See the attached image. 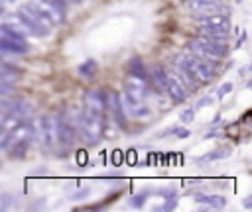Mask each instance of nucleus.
Instances as JSON below:
<instances>
[{"mask_svg": "<svg viewBox=\"0 0 252 212\" xmlns=\"http://www.w3.org/2000/svg\"><path fill=\"white\" fill-rule=\"evenodd\" d=\"M124 94L132 102H144L146 96L150 94V90H148V77H142V75H136V73H128L124 77Z\"/></svg>", "mask_w": 252, "mask_h": 212, "instance_id": "39448f33", "label": "nucleus"}, {"mask_svg": "<svg viewBox=\"0 0 252 212\" xmlns=\"http://www.w3.org/2000/svg\"><path fill=\"white\" fill-rule=\"evenodd\" d=\"M49 2H54L58 8H61L65 12V4H67V0H49Z\"/></svg>", "mask_w": 252, "mask_h": 212, "instance_id": "c9c22d12", "label": "nucleus"}, {"mask_svg": "<svg viewBox=\"0 0 252 212\" xmlns=\"http://www.w3.org/2000/svg\"><path fill=\"white\" fill-rule=\"evenodd\" d=\"M0 49H2V53H16V55L28 53L26 41H12V39H6V37L0 39Z\"/></svg>", "mask_w": 252, "mask_h": 212, "instance_id": "dca6fc26", "label": "nucleus"}, {"mask_svg": "<svg viewBox=\"0 0 252 212\" xmlns=\"http://www.w3.org/2000/svg\"><path fill=\"white\" fill-rule=\"evenodd\" d=\"M107 108H109V106H107V96L103 94V90L91 88V90L85 92V110L103 116Z\"/></svg>", "mask_w": 252, "mask_h": 212, "instance_id": "6e6552de", "label": "nucleus"}, {"mask_svg": "<svg viewBox=\"0 0 252 212\" xmlns=\"http://www.w3.org/2000/svg\"><path fill=\"white\" fill-rule=\"evenodd\" d=\"M213 104V98L211 96H203V98H199V102L195 104V108H203V106H209Z\"/></svg>", "mask_w": 252, "mask_h": 212, "instance_id": "7c9ffc66", "label": "nucleus"}, {"mask_svg": "<svg viewBox=\"0 0 252 212\" xmlns=\"http://www.w3.org/2000/svg\"><path fill=\"white\" fill-rule=\"evenodd\" d=\"M199 34H207L213 37H221V39H229V32L223 28H211V26H199Z\"/></svg>", "mask_w": 252, "mask_h": 212, "instance_id": "412c9836", "label": "nucleus"}, {"mask_svg": "<svg viewBox=\"0 0 252 212\" xmlns=\"http://www.w3.org/2000/svg\"><path fill=\"white\" fill-rule=\"evenodd\" d=\"M193 12H197V14H219L221 12V2L219 4H215V2H203V0H187L185 2Z\"/></svg>", "mask_w": 252, "mask_h": 212, "instance_id": "4468645a", "label": "nucleus"}, {"mask_svg": "<svg viewBox=\"0 0 252 212\" xmlns=\"http://www.w3.org/2000/svg\"><path fill=\"white\" fill-rule=\"evenodd\" d=\"M22 122H24V120H22L20 116L12 114V112L2 114V120H0V124H2V132H14Z\"/></svg>", "mask_w": 252, "mask_h": 212, "instance_id": "6ab92c4d", "label": "nucleus"}, {"mask_svg": "<svg viewBox=\"0 0 252 212\" xmlns=\"http://www.w3.org/2000/svg\"><path fill=\"white\" fill-rule=\"evenodd\" d=\"M231 90H233V83H223V85L219 87V90H217V98L223 100Z\"/></svg>", "mask_w": 252, "mask_h": 212, "instance_id": "393cba45", "label": "nucleus"}, {"mask_svg": "<svg viewBox=\"0 0 252 212\" xmlns=\"http://www.w3.org/2000/svg\"><path fill=\"white\" fill-rule=\"evenodd\" d=\"M242 206H244L246 210H252V194H248V196L242 200Z\"/></svg>", "mask_w": 252, "mask_h": 212, "instance_id": "f704fd0d", "label": "nucleus"}, {"mask_svg": "<svg viewBox=\"0 0 252 212\" xmlns=\"http://www.w3.org/2000/svg\"><path fill=\"white\" fill-rule=\"evenodd\" d=\"M174 136H175V138H189L191 132L185 130V128H174Z\"/></svg>", "mask_w": 252, "mask_h": 212, "instance_id": "2f4dec72", "label": "nucleus"}, {"mask_svg": "<svg viewBox=\"0 0 252 212\" xmlns=\"http://www.w3.org/2000/svg\"><path fill=\"white\" fill-rule=\"evenodd\" d=\"M177 65L185 67L189 73H193V77L199 81V83H209L213 79V65H209L207 61L199 59L195 53H191L189 49L185 53H177L175 59H174Z\"/></svg>", "mask_w": 252, "mask_h": 212, "instance_id": "f03ea898", "label": "nucleus"}, {"mask_svg": "<svg viewBox=\"0 0 252 212\" xmlns=\"http://www.w3.org/2000/svg\"><path fill=\"white\" fill-rule=\"evenodd\" d=\"M12 200H14V196H12V194L2 193V196H0V202H2V204H0V208H2V210H8V208H10V204H12Z\"/></svg>", "mask_w": 252, "mask_h": 212, "instance_id": "bb28decb", "label": "nucleus"}, {"mask_svg": "<svg viewBox=\"0 0 252 212\" xmlns=\"http://www.w3.org/2000/svg\"><path fill=\"white\" fill-rule=\"evenodd\" d=\"M128 73H136V75L148 77V73H146V67H144V63H142L140 59H132V61L128 63Z\"/></svg>", "mask_w": 252, "mask_h": 212, "instance_id": "4be33fe9", "label": "nucleus"}, {"mask_svg": "<svg viewBox=\"0 0 252 212\" xmlns=\"http://www.w3.org/2000/svg\"><path fill=\"white\" fill-rule=\"evenodd\" d=\"M168 73V88H166V94L175 100V102H183L187 100L189 96V87L183 83V79L174 71V69H166Z\"/></svg>", "mask_w": 252, "mask_h": 212, "instance_id": "423d86ee", "label": "nucleus"}, {"mask_svg": "<svg viewBox=\"0 0 252 212\" xmlns=\"http://www.w3.org/2000/svg\"><path fill=\"white\" fill-rule=\"evenodd\" d=\"M34 138L43 147H54L59 141V116L58 114H45L38 116L34 122Z\"/></svg>", "mask_w": 252, "mask_h": 212, "instance_id": "f257e3e1", "label": "nucleus"}, {"mask_svg": "<svg viewBox=\"0 0 252 212\" xmlns=\"http://www.w3.org/2000/svg\"><path fill=\"white\" fill-rule=\"evenodd\" d=\"M20 75L22 73L16 67H10L6 61L0 67V83H4V85H16L20 81Z\"/></svg>", "mask_w": 252, "mask_h": 212, "instance_id": "f3484780", "label": "nucleus"}, {"mask_svg": "<svg viewBox=\"0 0 252 212\" xmlns=\"http://www.w3.org/2000/svg\"><path fill=\"white\" fill-rule=\"evenodd\" d=\"M175 206H177V198L174 196V198H168V200H166V204H162V206H160V208H156V210H174Z\"/></svg>", "mask_w": 252, "mask_h": 212, "instance_id": "c85d7f7f", "label": "nucleus"}, {"mask_svg": "<svg viewBox=\"0 0 252 212\" xmlns=\"http://www.w3.org/2000/svg\"><path fill=\"white\" fill-rule=\"evenodd\" d=\"M77 163H79V165H89V163H91L89 159H87V151H85V149H79V151H77Z\"/></svg>", "mask_w": 252, "mask_h": 212, "instance_id": "c756f323", "label": "nucleus"}, {"mask_svg": "<svg viewBox=\"0 0 252 212\" xmlns=\"http://www.w3.org/2000/svg\"><path fill=\"white\" fill-rule=\"evenodd\" d=\"M18 14H22V16L30 22V26L36 30V35H38V37L49 35L52 28L56 26L52 18H47L43 12H39L32 2H30V4H22V6L18 8Z\"/></svg>", "mask_w": 252, "mask_h": 212, "instance_id": "20e7f679", "label": "nucleus"}, {"mask_svg": "<svg viewBox=\"0 0 252 212\" xmlns=\"http://www.w3.org/2000/svg\"><path fill=\"white\" fill-rule=\"evenodd\" d=\"M87 194H89V189H83L81 193H75V194H73L71 198H73V200H81V198H85Z\"/></svg>", "mask_w": 252, "mask_h": 212, "instance_id": "473e14b6", "label": "nucleus"}, {"mask_svg": "<svg viewBox=\"0 0 252 212\" xmlns=\"http://www.w3.org/2000/svg\"><path fill=\"white\" fill-rule=\"evenodd\" d=\"M107 106H109V110L116 122L118 128H126V114H124V102H122V96L115 90L107 92Z\"/></svg>", "mask_w": 252, "mask_h": 212, "instance_id": "0eeeda50", "label": "nucleus"}, {"mask_svg": "<svg viewBox=\"0 0 252 212\" xmlns=\"http://www.w3.org/2000/svg\"><path fill=\"white\" fill-rule=\"evenodd\" d=\"M195 200L201 204V208H213V210H221L227 204V198L221 194H197Z\"/></svg>", "mask_w": 252, "mask_h": 212, "instance_id": "2eb2a0df", "label": "nucleus"}, {"mask_svg": "<svg viewBox=\"0 0 252 212\" xmlns=\"http://www.w3.org/2000/svg\"><path fill=\"white\" fill-rule=\"evenodd\" d=\"M67 2H81V0H67Z\"/></svg>", "mask_w": 252, "mask_h": 212, "instance_id": "58836bf2", "label": "nucleus"}, {"mask_svg": "<svg viewBox=\"0 0 252 212\" xmlns=\"http://www.w3.org/2000/svg\"><path fill=\"white\" fill-rule=\"evenodd\" d=\"M246 87H248V88H252V79H250V81L246 83Z\"/></svg>", "mask_w": 252, "mask_h": 212, "instance_id": "4c0bfd02", "label": "nucleus"}, {"mask_svg": "<svg viewBox=\"0 0 252 212\" xmlns=\"http://www.w3.org/2000/svg\"><path fill=\"white\" fill-rule=\"evenodd\" d=\"M126 155H128V163H130V165H136V151H134V149H130Z\"/></svg>", "mask_w": 252, "mask_h": 212, "instance_id": "72a5a7b5", "label": "nucleus"}, {"mask_svg": "<svg viewBox=\"0 0 252 212\" xmlns=\"http://www.w3.org/2000/svg\"><path fill=\"white\" fill-rule=\"evenodd\" d=\"M2 24H8L12 30L20 32L22 35H36V30L30 26V22L22 14H4V22Z\"/></svg>", "mask_w": 252, "mask_h": 212, "instance_id": "ddd939ff", "label": "nucleus"}, {"mask_svg": "<svg viewBox=\"0 0 252 212\" xmlns=\"http://www.w3.org/2000/svg\"><path fill=\"white\" fill-rule=\"evenodd\" d=\"M229 155H231V147H219V149L207 153L205 157L195 159V161H197V163H211V161H217V159H227Z\"/></svg>", "mask_w": 252, "mask_h": 212, "instance_id": "a211bd4d", "label": "nucleus"}, {"mask_svg": "<svg viewBox=\"0 0 252 212\" xmlns=\"http://www.w3.org/2000/svg\"><path fill=\"white\" fill-rule=\"evenodd\" d=\"M195 110H197V108H185V110H181V114H179L181 124H191L193 118H195Z\"/></svg>", "mask_w": 252, "mask_h": 212, "instance_id": "b1692460", "label": "nucleus"}, {"mask_svg": "<svg viewBox=\"0 0 252 212\" xmlns=\"http://www.w3.org/2000/svg\"><path fill=\"white\" fill-rule=\"evenodd\" d=\"M32 4H34L39 12H43L47 18H52L56 26H58V24H63L65 12H63L61 8H58L54 2H49V0H32Z\"/></svg>", "mask_w": 252, "mask_h": 212, "instance_id": "9d476101", "label": "nucleus"}, {"mask_svg": "<svg viewBox=\"0 0 252 212\" xmlns=\"http://www.w3.org/2000/svg\"><path fill=\"white\" fill-rule=\"evenodd\" d=\"M199 26H211V28H223L227 32H231V18L227 14H203L195 18Z\"/></svg>", "mask_w": 252, "mask_h": 212, "instance_id": "f8f14e48", "label": "nucleus"}, {"mask_svg": "<svg viewBox=\"0 0 252 212\" xmlns=\"http://www.w3.org/2000/svg\"><path fill=\"white\" fill-rule=\"evenodd\" d=\"M187 49H189L191 53H195V55H197L199 59L207 61V63H209V65H213V67H215L219 61H221V55H217V53H213L211 49H207L203 43H201L199 39H195V37H193V39L187 43Z\"/></svg>", "mask_w": 252, "mask_h": 212, "instance_id": "1a4fd4ad", "label": "nucleus"}, {"mask_svg": "<svg viewBox=\"0 0 252 212\" xmlns=\"http://www.w3.org/2000/svg\"><path fill=\"white\" fill-rule=\"evenodd\" d=\"M97 69H98V65H97V61L95 59H87V61H83L81 65H79V75L83 77V79H93L95 77V73H97Z\"/></svg>", "mask_w": 252, "mask_h": 212, "instance_id": "aec40b11", "label": "nucleus"}, {"mask_svg": "<svg viewBox=\"0 0 252 212\" xmlns=\"http://www.w3.org/2000/svg\"><path fill=\"white\" fill-rule=\"evenodd\" d=\"M148 194H150L148 191L134 194V196L128 200V202H130V206H132V208H142V206H144V202H146V198H148Z\"/></svg>", "mask_w": 252, "mask_h": 212, "instance_id": "5701e85b", "label": "nucleus"}, {"mask_svg": "<svg viewBox=\"0 0 252 212\" xmlns=\"http://www.w3.org/2000/svg\"><path fill=\"white\" fill-rule=\"evenodd\" d=\"M183 2H187V0H183ZM203 2H215V4H219V2H223V0H203Z\"/></svg>", "mask_w": 252, "mask_h": 212, "instance_id": "e433bc0d", "label": "nucleus"}, {"mask_svg": "<svg viewBox=\"0 0 252 212\" xmlns=\"http://www.w3.org/2000/svg\"><path fill=\"white\" fill-rule=\"evenodd\" d=\"M12 94H14L12 85H4V83H0V96H2V98H12Z\"/></svg>", "mask_w": 252, "mask_h": 212, "instance_id": "a878e982", "label": "nucleus"}, {"mask_svg": "<svg viewBox=\"0 0 252 212\" xmlns=\"http://www.w3.org/2000/svg\"><path fill=\"white\" fill-rule=\"evenodd\" d=\"M79 132L87 140L89 145H97L100 140H103V134H105L103 116L85 110L83 112V118H81V124H79Z\"/></svg>", "mask_w": 252, "mask_h": 212, "instance_id": "7ed1b4c3", "label": "nucleus"}, {"mask_svg": "<svg viewBox=\"0 0 252 212\" xmlns=\"http://www.w3.org/2000/svg\"><path fill=\"white\" fill-rule=\"evenodd\" d=\"M195 39H199L201 43H203L207 49H211L213 53H217V55L225 57L229 53V45H227V39H221V37H213V35H207V34H197Z\"/></svg>", "mask_w": 252, "mask_h": 212, "instance_id": "9b49d317", "label": "nucleus"}, {"mask_svg": "<svg viewBox=\"0 0 252 212\" xmlns=\"http://www.w3.org/2000/svg\"><path fill=\"white\" fill-rule=\"evenodd\" d=\"M122 161H124V153L120 151V149H115L113 151V165H122Z\"/></svg>", "mask_w": 252, "mask_h": 212, "instance_id": "cd10ccee", "label": "nucleus"}]
</instances>
